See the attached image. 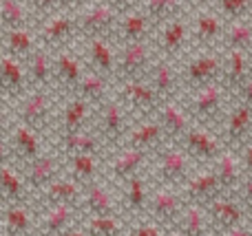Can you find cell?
<instances>
[{
    "label": "cell",
    "mask_w": 252,
    "mask_h": 236,
    "mask_svg": "<svg viewBox=\"0 0 252 236\" xmlns=\"http://www.w3.org/2000/svg\"><path fill=\"white\" fill-rule=\"evenodd\" d=\"M177 230L184 236H213V225H210L208 212L201 206H188L184 216L179 219Z\"/></svg>",
    "instance_id": "42"
},
{
    "label": "cell",
    "mask_w": 252,
    "mask_h": 236,
    "mask_svg": "<svg viewBox=\"0 0 252 236\" xmlns=\"http://www.w3.org/2000/svg\"><path fill=\"white\" fill-rule=\"evenodd\" d=\"M232 197L237 199V201L244 206L246 212H252V177H246L244 181H241V185L235 190V194Z\"/></svg>",
    "instance_id": "49"
},
{
    "label": "cell",
    "mask_w": 252,
    "mask_h": 236,
    "mask_svg": "<svg viewBox=\"0 0 252 236\" xmlns=\"http://www.w3.org/2000/svg\"><path fill=\"white\" fill-rule=\"evenodd\" d=\"M155 181L164 188H182L192 175V159L179 144H166L155 153Z\"/></svg>",
    "instance_id": "7"
},
{
    "label": "cell",
    "mask_w": 252,
    "mask_h": 236,
    "mask_svg": "<svg viewBox=\"0 0 252 236\" xmlns=\"http://www.w3.org/2000/svg\"><path fill=\"white\" fill-rule=\"evenodd\" d=\"M95 113L91 104L82 97H66L64 106H62L60 115V126H58V135H69V132H80L87 131V122L91 119V115Z\"/></svg>",
    "instance_id": "33"
},
{
    "label": "cell",
    "mask_w": 252,
    "mask_h": 236,
    "mask_svg": "<svg viewBox=\"0 0 252 236\" xmlns=\"http://www.w3.org/2000/svg\"><path fill=\"white\" fill-rule=\"evenodd\" d=\"M78 223L89 236H122L124 232L120 216H82Z\"/></svg>",
    "instance_id": "45"
},
{
    "label": "cell",
    "mask_w": 252,
    "mask_h": 236,
    "mask_svg": "<svg viewBox=\"0 0 252 236\" xmlns=\"http://www.w3.org/2000/svg\"><path fill=\"white\" fill-rule=\"evenodd\" d=\"M223 51V49H221ZM252 78V53L246 51H223V71H221V86L237 95L241 86Z\"/></svg>",
    "instance_id": "24"
},
{
    "label": "cell",
    "mask_w": 252,
    "mask_h": 236,
    "mask_svg": "<svg viewBox=\"0 0 252 236\" xmlns=\"http://www.w3.org/2000/svg\"><path fill=\"white\" fill-rule=\"evenodd\" d=\"M235 102H241V104H246V106H248V108L252 110V78L244 84V86L239 88V91H237Z\"/></svg>",
    "instance_id": "52"
},
{
    "label": "cell",
    "mask_w": 252,
    "mask_h": 236,
    "mask_svg": "<svg viewBox=\"0 0 252 236\" xmlns=\"http://www.w3.org/2000/svg\"><path fill=\"white\" fill-rule=\"evenodd\" d=\"M80 219H82V210L78 206L44 208L38 232L44 236H62L69 228H73L75 221H80Z\"/></svg>",
    "instance_id": "32"
},
{
    "label": "cell",
    "mask_w": 252,
    "mask_h": 236,
    "mask_svg": "<svg viewBox=\"0 0 252 236\" xmlns=\"http://www.w3.org/2000/svg\"><path fill=\"white\" fill-rule=\"evenodd\" d=\"M0 86H2L4 102H20L31 91L25 62L2 53V57H0Z\"/></svg>",
    "instance_id": "19"
},
{
    "label": "cell",
    "mask_w": 252,
    "mask_h": 236,
    "mask_svg": "<svg viewBox=\"0 0 252 236\" xmlns=\"http://www.w3.org/2000/svg\"><path fill=\"white\" fill-rule=\"evenodd\" d=\"M223 71V51L221 49H206L192 55L186 64L179 69L182 78V88L186 91H197L208 84L221 82Z\"/></svg>",
    "instance_id": "3"
},
{
    "label": "cell",
    "mask_w": 252,
    "mask_h": 236,
    "mask_svg": "<svg viewBox=\"0 0 252 236\" xmlns=\"http://www.w3.org/2000/svg\"><path fill=\"white\" fill-rule=\"evenodd\" d=\"M155 117H157V122L161 124V128H164V132H166V137H168L170 144H179V141L184 139V135L195 126L179 97L177 100L164 102L161 108L157 110Z\"/></svg>",
    "instance_id": "25"
},
{
    "label": "cell",
    "mask_w": 252,
    "mask_h": 236,
    "mask_svg": "<svg viewBox=\"0 0 252 236\" xmlns=\"http://www.w3.org/2000/svg\"><path fill=\"white\" fill-rule=\"evenodd\" d=\"M35 35H38V44L47 49L49 53L66 51L71 42L80 38L78 18H75V13L58 11L53 16L44 18V20L35 22Z\"/></svg>",
    "instance_id": "5"
},
{
    "label": "cell",
    "mask_w": 252,
    "mask_h": 236,
    "mask_svg": "<svg viewBox=\"0 0 252 236\" xmlns=\"http://www.w3.org/2000/svg\"><path fill=\"white\" fill-rule=\"evenodd\" d=\"M56 95L53 91H44V88H31L20 102H16V122L25 124V126L33 128V131L42 132L49 128L53 115H56Z\"/></svg>",
    "instance_id": "6"
},
{
    "label": "cell",
    "mask_w": 252,
    "mask_h": 236,
    "mask_svg": "<svg viewBox=\"0 0 252 236\" xmlns=\"http://www.w3.org/2000/svg\"><path fill=\"white\" fill-rule=\"evenodd\" d=\"M179 2L184 4V9H197V11H199L201 7L208 4V0H179Z\"/></svg>",
    "instance_id": "55"
},
{
    "label": "cell",
    "mask_w": 252,
    "mask_h": 236,
    "mask_svg": "<svg viewBox=\"0 0 252 236\" xmlns=\"http://www.w3.org/2000/svg\"><path fill=\"white\" fill-rule=\"evenodd\" d=\"M91 0H60V11L66 13H80Z\"/></svg>",
    "instance_id": "53"
},
{
    "label": "cell",
    "mask_w": 252,
    "mask_h": 236,
    "mask_svg": "<svg viewBox=\"0 0 252 236\" xmlns=\"http://www.w3.org/2000/svg\"><path fill=\"white\" fill-rule=\"evenodd\" d=\"M177 60H168V57L157 55L148 71V84L155 88V93L161 97V102H170L179 97V88H182V78H179V69L175 64Z\"/></svg>",
    "instance_id": "20"
},
{
    "label": "cell",
    "mask_w": 252,
    "mask_h": 236,
    "mask_svg": "<svg viewBox=\"0 0 252 236\" xmlns=\"http://www.w3.org/2000/svg\"><path fill=\"white\" fill-rule=\"evenodd\" d=\"M217 4L226 22L248 20L252 16V0H217Z\"/></svg>",
    "instance_id": "46"
},
{
    "label": "cell",
    "mask_w": 252,
    "mask_h": 236,
    "mask_svg": "<svg viewBox=\"0 0 252 236\" xmlns=\"http://www.w3.org/2000/svg\"><path fill=\"white\" fill-rule=\"evenodd\" d=\"M82 57L87 62V69L93 73H100L115 82L118 73V49H113L111 40L89 38L82 40Z\"/></svg>",
    "instance_id": "18"
},
{
    "label": "cell",
    "mask_w": 252,
    "mask_h": 236,
    "mask_svg": "<svg viewBox=\"0 0 252 236\" xmlns=\"http://www.w3.org/2000/svg\"><path fill=\"white\" fill-rule=\"evenodd\" d=\"M29 206H4V236H31L33 232Z\"/></svg>",
    "instance_id": "44"
},
{
    "label": "cell",
    "mask_w": 252,
    "mask_h": 236,
    "mask_svg": "<svg viewBox=\"0 0 252 236\" xmlns=\"http://www.w3.org/2000/svg\"><path fill=\"white\" fill-rule=\"evenodd\" d=\"M33 13L29 11L25 0H2V11H0V20H2V31L13 29H35L31 22Z\"/></svg>",
    "instance_id": "40"
},
{
    "label": "cell",
    "mask_w": 252,
    "mask_h": 236,
    "mask_svg": "<svg viewBox=\"0 0 252 236\" xmlns=\"http://www.w3.org/2000/svg\"><path fill=\"white\" fill-rule=\"evenodd\" d=\"M148 157H155V153H148L142 148H133V146H122L115 150V155L109 161V175L118 184H126L128 179L139 175L144 166H146Z\"/></svg>",
    "instance_id": "23"
},
{
    "label": "cell",
    "mask_w": 252,
    "mask_h": 236,
    "mask_svg": "<svg viewBox=\"0 0 252 236\" xmlns=\"http://www.w3.org/2000/svg\"><path fill=\"white\" fill-rule=\"evenodd\" d=\"M113 88H115V82H111V79L104 78V75L93 73V71L87 69V73H84L82 82H80V86L75 88L73 95L82 97V100H87L93 108H97V106H102L109 97L115 95Z\"/></svg>",
    "instance_id": "35"
},
{
    "label": "cell",
    "mask_w": 252,
    "mask_h": 236,
    "mask_svg": "<svg viewBox=\"0 0 252 236\" xmlns=\"http://www.w3.org/2000/svg\"><path fill=\"white\" fill-rule=\"evenodd\" d=\"M168 234V230L164 228V225L155 223V221H144V223H137L133 225V228L126 232V236H166Z\"/></svg>",
    "instance_id": "48"
},
{
    "label": "cell",
    "mask_w": 252,
    "mask_h": 236,
    "mask_svg": "<svg viewBox=\"0 0 252 236\" xmlns=\"http://www.w3.org/2000/svg\"><path fill=\"white\" fill-rule=\"evenodd\" d=\"M27 75H29L31 88H44V91H53V53L47 49L38 47L31 57L25 62Z\"/></svg>",
    "instance_id": "34"
},
{
    "label": "cell",
    "mask_w": 252,
    "mask_h": 236,
    "mask_svg": "<svg viewBox=\"0 0 252 236\" xmlns=\"http://www.w3.org/2000/svg\"><path fill=\"white\" fill-rule=\"evenodd\" d=\"M179 190H182L188 206H201V208H206L208 203H213L215 199L228 194L226 190H223L219 177L215 175L213 166H204V168H199V170H195Z\"/></svg>",
    "instance_id": "14"
},
{
    "label": "cell",
    "mask_w": 252,
    "mask_h": 236,
    "mask_svg": "<svg viewBox=\"0 0 252 236\" xmlns=\"http://www.w3.org/2000/svg\"><path fill=\"white\" fill-rule=\"evenodd\" d=\"M155 29L148 16L142 11V9H133V11L124 13L120 18L118 25V33H115L113 44L115 47H124V44H135V42H148L151 40V33Z\"/></svg>",
    "instance_id": "27"
},
{
    "label": "cell",
    "mask_w": 252,
    "mask_h": 236,
    "mask_svg": "<svg viewBox=\"0 0 252 236\" xmlns=\"http://www.w3.org/2000/svg\"><path fill=\"white\" fill-rule=\"evenodd\" d=\"M223 33H226V22H223L221 13L199 9V11L192 16L190 35L199 51H206V49H221Z\"/></svg>",
    "instance_id": "17"
},
{
    "label": "cell",
    "mask_w": 252,
    "mask_h": 236,
    "mask_svg": "<svg viewBox=\"0 0 252 236\" xmlns=\"http://www.w3.org/2000/svg\"><path fill=\"white\" fill-rule=\"evenodd\" d=\"M139 9L146 13L153 25L161 26V25H166V22L182 16L184 4L179 2V0H142Z\"/></svg>",
    "instance_id": "43"
},
{
    "label": "cell",
    "mask_w": 252,
    "mask_h": 236,
    "mask_svg": "<svg viewBox=\"0 0 252 236\" xmlns=\"http://www.w3.org/2000/svg\"><path fill=\"white\" fill-rule=\"evenodd\" d=\"M62 236H89V234L84 232V228H82V225H80V223H75L73 228H69V230H66V232L62 234Z\"/></svg>",
    "instance_id": "56"
},
{
    "label": "cell",
    "mask_w": 252,
    "mask_h": 236,
    "mask_svg": "<svg viewBox=\"0 0 252 236\" xmlns=\"http://www.w3.org/2000/svg\"><path fill=\"white\" fill-rule=\"evenodd\" d=\"M135 119L126 110V106L118 100V95L109 97L102 106H97L93 113V132L100 137L102 146H109L113 150H120L126 144L130 128Z\"/></svg>",
    "instance_id": "2"
},
{
    "label": "cell",
    "mask_w": 252,
    "mask_h": 236,
    "mask_svg": "<svg viewBox=\"0 0 252 236\" xmlns=\"http://www.w3.org/2000/svg\"><path fill=\"white\" fill-rule=\"evenodd\" d=\"M38 35L35 29H13V31H2V53L16 57L20 62H27L31 53L38 49Z\"/></svg>",
    "instance_id": "36"
},
{
    "label": "cell",
    "mask_w": 252,
    "mask_h": 236,
    "mask_svg": "<svg viewBox=\"0 0 252 236\" xmlns=\"http://www.w3.org/2000/svg\"><path fill=\"white\" fill-rule=\"evenodd\" d=\"M122 194H124V206L128 210V214L139 216L148 212V201H151V192H148L146 179L142 175L128 179L122 184Z\"/></svg>",
    "instance_id": "38"
},
{
    "label": "cell",
    "mask_w": 252,
    "mask_h": 236,
    "mask_svg": "<svg viewBox=\"0 0 252 236\" xmlns=\"http://www.w3.org/2000/svg\"><path fill=\"white\" fill-rule=\"evenodd\" d=\"M82 197H84V185L64 175L53 181L51 185H47L38 194L42 210L44 208H53V206H78L80 208L82 206Z\"/></svg>",
    "instance_id": "26"
},
{
    "label": "cell",
    "mask_w": 252,
    "mask_h": 236,
    "mask_svg": "<svg viewBox=\"0 0 252 236\" xmlns=\"http://www.w3.org/2000/svg\"><path fill=\"white\" fill-rule=\"evenodd\" d=\"M217 135L221 137L223 146L232 153H239L246 144H250L252 137V110L241 102H235L226 113L223 122L217 126Z\"/></svg>",
    "instance_id": "13"
},
{
    "label": "cell",
    "mask_w": 252,
    "mask_h": 236,
    "mask_svg": "<svg viewBox=\"0 0 252 236\" xmlns=\"http://www.w3.org/2000/svg\"><path fill=\"white\" fill-rule=\"evenodd\" d=\"M230 97L232 95L221 86V82H215L204 88H197V91H184V95L179 100H182L184 108L190 115L195 126L217 128L223 122L226 113L230 110L226 108Z\"/></svg>",
    "instance_id": "1"
},
{
    "label": "cell",
    "mask_w": 252,
    "mask_h": 236,
    "mask_svg": "<svg viewBox=\"0 0 252 236\" xmlns=\"http://www.w3.org/2000/svg\"><path fill=\"white\" fill-rule=\"evenodd\" d=\"M250 25H252V16H250Z\"/></svg>",
    "instance_id": "59"
},
{
    "label": "cell",
    "mask_w": 252,
    "mask_h": 236,
    "mask_svg": "<svg viewBox=\"0 0 252 236\" xmlns=\"http://www.w3.org/2000/svg\"><path fill=\"white\" fill-rule=\"evenodd\" d=\"M31 236H44V234H40V232H38V230H35V232H33V234H31Z\"/></svg>",
    "instance_id": "58"
},
{
    "label": "cell",
    "mask_w": 252,
    "mask_h": 236,
    "mask_svg": "<svg viewBox=\"0 0 252 236\" xmlns=\"http://www.w3.org/2000/svg\"><path fill=\"white\" fill-rule=\"evenodd\" d=\"M118 49V73H115V84L120 82H137L146 79L151 64L155 57L151 55V42H135L124 44Z\"/></svg>",
    "instance_id": "11"
},
{
    "label": "cell",
    "mask_w": 252,
    "mask_h": 236,
    "mask_svg": "<svg viewBox=\"0 0 252 236\" xmlns=\"http://www.w3.org/2000/svg\"><path fill=\"white\" fill-rule=\"evenodd\" d=\"M213 170H215V175L219 177V181H221L223 190H226L228 194H235V190L239 188L241 181H244V170H241L239 155L232 153V150H226V153L213 163Z\"/></svg>",
    "instance_id": "37"
},
{
    "label": "cell",
    "mask_w": 252,
    "mask_h": 236,
    "mask_svg": "<svg viewBox=\"0 0 252 236\" xmlns=\"http://www.w3.org/2000/svg\"><path fill=\"white\" fill-rule=\"evenodd\" d=\"M56 150L62 157H73V155H104V146H102L100 137L93 131H80L69 132V135H58Z\"/></svg>",
    "instance_id": "31"
},
{
    "label": "cell",
    "mask_w": 252,
    "mask_h": 236,
    "mask_svg": "<svg viewBox=\"0 0 252 236\" xmlns=\"http://www.w3.org/2000/svg\"><path fill=\"white\" fill-rule=\"evenodd\" d=\"M66 170L69 177L75 179L78 184L89 185L93 181H100V155H73L66 157Z\"/></svg>",
    "instance_id": "39"
},
{
    "label": "cell",
    "mask_w": 252,
    "mask_h": 236,
    "mask_svg": "<svg viewBox=\"0 0 252 236\" xmlns=\"http://www.w3.org/2000/svg\"><path fill=\"white\" fill-rule=\"evenodd\" d=\"M166 236H184V234L179 232L177 228H173V230H168V234H166Z\"/></svg>",
    "instance_id": "57"
},
{
    "label": "cell",
    "mask_w": 252,
    "mask_h": 236,
    "mask_svg": "<svg viewBox=\"0 0 252 236\" xmlns=\"http://www.w3.org/2000/svg\"><path fill=\"white\" fill-rule=\"evenodd\" d=\"M27 7H29V11L33 13V18L38 16V20H44V18L53 16V13L60 11V0H25Z\"/></svg>",
    "instance_id": "47"
},
{
    "label": "cell",
    "mask_w": 252,
    "mask_h": 236,
    "mask_svg": "<svg viewBox=\"0 0 252 236\" xmlns=\"http://www.w3.org/2000/svg\"><path fill=\"white\" fill-rule=\"evenodd\" d=\"M104 2L109 4V7H113L120 16H124V13H128V11H133V9L139 7L137 0H104Z\"/></svg>",
    "instance_id": "51"
},
{
    "label": "cell",
    "mask_w": 252,
    "mask_h": 236,
    "mask_svg": "<svg viewBox=\"0 0 252 236\" xmlns=\"http://www.w3.org/2000/svg\"><path fill=\"white\" fill-rule=\"evenodd\" d=\"M78 18V31L80 40L89 38H100V40H115L120 25V13L113 7L104 2V0H91L80 13H75Z\"/></svg>",
    "instance_id": "4"
},
{
    "label": "cell",
    "mask_w": 252,
    "mask_h": 236,
    "mask_svg": "<svg viewBox=\"0 0 252 236\" xmlns=\"http://www.w3.org/2000/svg\"><path fill=\"white\" fill-rule=\"evenodd\" d=\"M62 155L60 153H51L47 150L44 155H40L38 159H33L31 163H25L22 172H25V179H27V185H29L31 194L38 197L47 185H51L56 179L62 177Z\"/></svg>",
    "instance_id": "16"
},
{
    "label": "cell",
    "mask_w": 252,
    "mask_h": 236,
    "mask_svg": "<svg viewBox=\"0 0 252 236\" xmlns=\"http://www.w3.org/2000/svg\"><path fill=\"white\" fill-rule=\"evenodd\" d=\"M206 212H208V219H210V225H213L215 234L235 230V228H239V225H244V221H246L244 206H241L232 194H223V197L215 199L213 203L206 206Z\"/></svg>",
    "instance_id": "22"
},
{
    "label": "cell",
    "mask_w": 252,
    "mask_h": 236,
    "mask_svg": "<svg viewBox=\"0 0 252 236\" xmlns=\"http://www.w3.org/2000/svg\"><path fill=\"white\" fill-rule=\"evenodd\" d=\"M179 146L190 155L192 161L201 163V166H213L228 150L223 146L221 137L217 132H213V128H206V126H192L184 135V139L179 141Z\"/></svg>",
    "instance_id": "12"
},
{
    "label": "cell",
    "mask_w": 252,
    "mask_h": 236,
    "mask_svg": "<svg viewBox=\"0 0 252 236\" xmlns=\"http://www.w3.org/2000/svg\"><path fill=\"white\" fill-rule=\"evenodd\" d=\"M188 203L184 199L182 190L179 188H164V185H157L151 192V201H148V212L146 216L155 223L164 225L166 230L177 228L179 219L184 216Z\"/></svg>",
    "instance_id": "9"
},
{
    "label": "cell",
    "mask_w": 252,
    "mask_h": 236,
    "mask_svg": "<svg viewBox=\"0 0 252 236\" xmlns=\"http://www.w3.org/2000/svg\"><path fill=\"white\" fill-rule=\"evenodd\" d=\"M217 236H252V228H248V225H239V228L228 230V232H221Z\"/></svg>",
    "instance_id": "54"
},
{
    "label": "cell",
    "mask_w": 252,
    "mask_h": 236,
    "mask_svg": "<svg viewBox=\"0 0 252 236\" xmlns=\"http://www.w3.org/2000/svg\"><path fill=\"white\" fill-rule=\"evenodd\" d=\"M80 210H82V216H120L113 194L106 190L102 181H93V184L84 185Z\"/></svg>",
    "instance_id": "30"
},
{
    "label": "cell",
    "mask_w": 252,
    "mask_h": 236,
    "mask_svg": "<svg viewBox=\"0 0 252 236\" xmlns=\"http://www.w3.org/2000/svg\"><path fill=\"white\" fill-rule=\"evenodd\" d=\"M166 144H170V141L166 137L161 124L157 122V117H148V119L133 122V128H130L124 146H133V148H142V150H148V153H157Z\"/></svg>",
    "instance_id": "28"
},
{
    "label": "cell",
    "mask_w": 252,
    "mask_h": 236,
    "mask_svg": "<svg viewBox=\"0 0 252 236\" xmlns=\"http://www.w3.org/2000/svg\"><path fill=\"white\" fill-rule=\"evenodd\" d=\"M84 73H87V62L82 55L75 51L66 49V51L53 53V82L64 95H73L75 88L80 86Z\"/></svg>",
    "instance_id": "15"
},
{
    "label": "cell",
    "mask_w": 252,
    "mask_h": 236,
    "mask_svg": "<svg viewBox=\"0 0 252 236\" xmlns=\"http://www.w3.org/2000/svg\"><path fill=\"white\" fill-rule=\"evenodd\" d=\"M47 150L42 148V137L38 131L25 126L20 122H13L7 131V139H4V153L2 157L13 159L16 163H31L33 159H38L40 155H44Z\"/></svg>",
    "instance_id": "10"
},
{
    "label": "cell",
    "mask_w": 252,
    "mask_h": 236,
    "mask_svg": "<svg viewBox=\"0 0 252 236\" xmlns=\"http://www.w3.org/2000/svg\"><path fill=\"white\" fill-rule=\"evenodd\" d=\"M0 190H2L4 206H31V190H29V185H27L25 172L9 157H2Z\"/></svg>",
    "instance_id": "21"
},
{
    "label": "cell",
    "mask_w": 252,
    "mask_h": 236,
    "mask_svg": "<svg viewBox=\"0 0 252 236\" xmlns=\"http://www.w3.org/2000/svg\"><path fill=\"white\" fill-rule=\"evenodd\" d=\"M237 155H239V161H241L244 179H246V177H252V141H250V144H246Z\"/></svg>",
    "instance_id": "50"
},
{
    "label": "cell",
    "mask_w": 252,
    "mask_h": 236,
    "mask_svg": "<svg viewBox=\"0 0 252 236\" xmlns=\"http://www.w3.org/2000/svg\"><path fill=\"white\" fill-rule=\"evenodd\" d=\"M223 51H246L252 53V25L248 20L226 22V33L221 42Z\"/></svg>",
    "instance_id": "41"
},
{
    "label": "cell",
    "mask_w": 252,
    "mask_h": 236,
    "mask_svg": "<svg viewBox=\"0 0 252 236\" xmlns=\"http://www.w3.org/2000/svg\"><path fill=\"white\" fill-rule=\"evenodd\" d=\"M188 33H190V22H188L184 16L161 25L159 26V40H157L159 55L168 57V60H177V57L182 55L186 42H188Z\"/></svg>",
    "instance_id": "29"
},
{
    "label": "cell",
    "mask_w": 252,
    "mask_h": 236,
    "mask_svg": "<svg viewBox=\"0 0 252 236\" xmlns=\"http://www.w3.org/2000/svg\"><path fill=\"white\" fill-rule=\"evenodd\" d=\"M115 95L126 106L130 117L148 119L155 117L157 110L161 108V97L155 93V88L148 84V79H137V82H120L115 84Z\"/></svg>",
    "instance_id": "8"
}]
</instances>
